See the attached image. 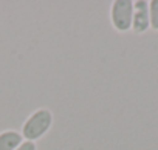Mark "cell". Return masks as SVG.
Masks as SVG:
<instances>
[{"label": "cell", "mask_w": 158, "mask_h": 150, "mask_svg": "<svg viewBox=\"0 0 158 150\" xmlns=\"http://www.w3.org/2000/svg\"><path fill=\"white\" fill-rule=\"evenodd\" d=\"M53 125V113L48 108H39L28 116L22 127V136L25 141L40 139Z\"/></svg>", "instance_id": "obj_1"}, {"label": "cell", "mask_w": 158, "mask_h": 150, "mask_svg": "<svg viewBox=\"0 0 158 150\" xmlns=\"http://www.w3.org/2000/svg\"><path fill=\"white\" fill-rule=\"evenodd\" d=\"M150 28V19H149V2L147 0H136L133 2V20H132V30L136 34L146 33Z\"/></svg>", "instance_id": "obj_3"}, {"label": "cell", "mask_w": 158, "mask_h": 150, "mask_svg": "<svg viewBox=\"0 0 158 150\" xmlns=\"http://www.w3.org/2000/svg\"><path fill=\"white\" fill-rule=\"evenodd\" d=\"M149 19H150V28L158 31V0H150L149 2Z\"/></svg>", "instance_id": "obj_5"}, {"label": "cell", "mask_w": 158, "mask_h": 150, "mask_svg": "<svg viewBox=\"0 0 158 150\" xmlns=\"http://www.w3.org/2000/svg\"><path fill=\"white\" fill-rule=\"evenodd\" d=\"M22 142L23 136L16 130H5L0 133V150H16Z\"/></svg>", "instance_id": "obj_4"}, {"label": "cell", "mask_w": 158, "mask_h": 150, "mask_svg": "<svg viewBox=\"0 0 158 150\" xmlns=\"http://www.w3.org/2000/svg\"><path fill=\"white\" fill-rule=\"evenodd\" d=\"M16 150H37V145H36V142H33V141H25V139H23V142H22Z\"/></svg>", "instance_id": "obj_6"}, {"label": "cell", "mask_w": 158, "mask_h": 150, "mask_svg": "<svg viewBox=\"0 0 158 150\" xmlns=\"http://www.w3.org/2000/svg\"><path fill=\"white\" fill-rule=\"evenodd\" d=\"M133 20V2L132 0H115L110 8V22L119 33L132 30Z\"/></svg>", "instance_id": "obj_2"}]
</instances>
